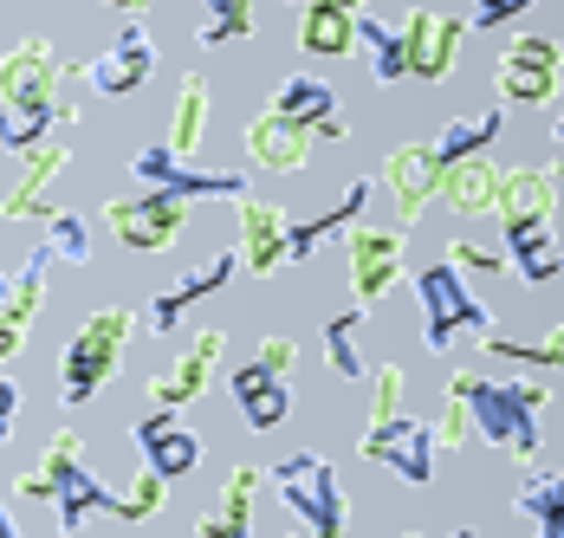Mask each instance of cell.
I'll list each match as a JSON object with an SVG mask.
<instances>
[{
	"label": "cell",
	"instance_id": "24",
	"mask_svg": "<svg viewBox=\"0 0 564 538\" xmlns=\"http://www.w3.org/2000/svg\"><path fill=\"white\" fill-rule=\"evenodd\" d=\"M500 227H525V220H552L558 215V189L552 169H500V202H494Z\"/></svg>",
	"mask_w": 564,
	"mask_h": 538
},
{
	"label": "cell",
	"instance_id": "30",
	"mask_svg": "<svg viewBox=\"0 0 564 538\" xmlns=\"http://www.w3.org/2000/svg\"><path fill=\"white\" fill-rule=\"evenodd\" d=\"M512 506L539 526V538H564V467H539V474H525L519 493H512Z\"/></svg>",
	"mask_w": 564,
	"mask_h": 538
},
{
	"label": "cell",
	"instance_id": "33",
	"mask_svg": "<svg viewBox=\"0 0 564 538\" xmlns=\"http://www.w3.org/2000/svg\"><path fill=\"white\" fill-rule=\"evenodd\" d=\"M357 324H364L357 305L325 324V364H332V377H338V383H364V377H370V364H364V351H357Z\"/></svg>",
	"mask_w": 564,
	"mask_h": 538
},
{
	"label": "cell",
	"instance_id": "16",
	"mask_svg": "<svg viewBox=\"0 0 564 538\" xmlns=\"http://www.w3.org/2000/svg\"><path fill=\"white\" fill-rule=\"evenodd\" d=\"M130 441H137L143 467H150V474H163L170 486L182 481V474H195V467H202V441H195V429H182L170 409H156V416L130 422Z\"/></svg>",
	"mask_w": 564,
	"mask_h": 538
},
{
	"label": "cell",
	"instance_id": "21",
	"mask_svg": "<svg viewBox=\"0 0 564 538\" xmlns=\"http://www.w3.org/2000/svg\"><path fill=\"white\" fill-rule=\"evenodd\" d=\"M227 396H234L240 422H247L253 434L280 429L285 416H292V389H285V377H273V370H260V364H240V370L227 377Z\"/></svg>",
	"mask_w": 564,
	"mask_h": 538
},
{
	"label": "cell",
	"instance_id": "23",
	"mask_svg": "<svg viewBox=\"0 0 564 538\" xmlns=\"http://www.w3.org/2000/svg\"><path fill=\"white\" fill-rule=\"evenodd\" d=\"M507 272H519L525 286H552L564 272V240L552 220H525L507 227Z\"/></svg>",
	"mask_w": 564,
	"mask_h": 538
},
{
	"label": "cell",
	"instance_id": "18",
	"mask_svg": "<svg viewBox=\"0 0 564 538\" xmlns=\"http://www.w3.org/2000/svg\"><path fill=\"white\" fill-rule=\"evenodd\" d=\"M234 220H240V267H253V279H273L285 267V220L280 202H234Z\"/></svg>",
	"mask_w": 564,
	"mask_h": 538
},
{
	"label": "cell",
	"instance_id": "25",
	"mask_svg": "<svg viewBox=\"0 0 564 538\" xmlns=\"http://www.w3.org/2000/svg\"><path fill=\"white\" fill-rule=\"evenodd\" d=\"M299 53L350 58L357 53V7H344V0H312V7H299Z\"/></svg>",
	"mask_w": 564,
	"mask_h": 538
},
{
	"label": "cell",
	"instance_id": "15",
	"mask_svg": "<svg viewBox=\"0 0 564 538\" xmlns=\"http://www.w3.org/2000/svg\"><path fill=\"white\" fill-rule=\"evenodd\" d=\"M58 53L53 40H20L13 53H7V78H0V98L7 105H33V110H58Z\"/></svg>",
	"mask_w": 564,
	"mask_h": 538
},
{
	"label": "cell",
	"instance_id": "50",
	"mask_svg": "<svg viewBox=\"0 0 564 538\" xmlns=\"http://www.w3.org/2000/svg\"><path fill=\"white\" fill-rule=\"evenodd\" d=\"M0 78H7V53H0Z\"/></svg>",
	"mask_w": 564,
	"mask_h": 538
},
{
	"label": "cell",
	"instance_id": "46",
	"mask_svg": "<svg viewBox=\"0 0 564 538\" xmlns=\"http://www.w3.org/2000/svg\"><path fill=\"white\" fill-rule=\"evenodd\" d=\"M558 85H564V78H558ZM552 137H564V98L552 105Z\"/></svg>",
	"mask_w": 564,
	"mask_h": 538
},
{
	"label": "cell",
	"instance_id": "34",
	"mask_svg": "<svg viewBox=\"0 0 564 538\" xmlns=\"http://www.w3.org/2000/svg\"><path fill=\"white\" fill-rule=\"evenodd\" d=\"M253 33H260V20H253L247 0H215V7L195 20V40H202V46H234V40H253Z\"/></svg>",
	"mask_w": 564,
	"mask_h": 538
},
{
	"label": "cell",
	"instance_id": "13",
	"mask_svg": "<svg viewBox=\"0 0 564 538\" xmlns=\"http://www.w3.org/2000/svg\"><path fill=\"white\" fill-rule=\"evenodd\" d=\"M383 189H390L395 215L422 220V208L442 195V157H435V143H395L390 157H383Z\"/></svg>",
	"mask_w": 564,
	"mask_h": 538
},
{
	"label": "cell",
	"instance_id": "10",
	"mask_svg": "<svg viewBox=\"0 0 564 538\" xmlns=\"http://www.w3.org/2000/svg\"><path fill=\"white\" fill-rule=\"evenodd\" d=\"M150 72H156V33L143 20H123V33L85 65V78H91L98 98H130L137 85H150Z\"/></svg>",
	"mask_w": 564,
	"mask_h": 538
},
{
	"label": "cell",
	"instance_id": "28",
	"mask_svg": "<svg viewBox=\"0 0 564 538\" xmlns=\"http://www.w3.org/2000/svg\"><path fill=\"white\" fill-rule=\"evenodd\" d=\"M435 202L454 208V215H494V202H500V169L487 157L454 162V169H442V195H435Z\"/></svg>",
	"mask_w": 564,
	"mask_h": 538
},
{
	"label": "cell",
	"instance_id": "29",
	"mask_svg": "<svg viewBox=\"0 0 564 538\" xmlns=\"http://www.w3.org/2000/svg\"><path fill=\"white\" fill-rule=\"evenodd\" d=\"M500 123H507V110H500V105H480V110H467V117H454L448 130L435 137V157H442V169L487 157V143L500 137Z\"/></svg>",
	"mask_w": 564,
	"mask_h": 538
},
{
	"label": "cell",
	"instance_id": "7",
	"mask_svg": "<svg viewBox=\"0 0 564 538\" xmlns=\"http://www.w3.org/2000/svg\"><path fill=\"white\" fill-rule=\"evenodd\" d=\"M558 78H564V53L545 33H519L507 53L494 58V85H500L507 105H552Z\"/></svg>",
	"mask_w": 564,
	"mask_h": 538
},
{
	"label": "cell",
	"instance_id": "39",
	"mask_svg": "<svg viewBox=\"0 0 564 538\" xmlns=\"http://www.w3.org/2000/svg\"><path fill=\"white\" fill-rule=\"evenodd\" d=\"M442 260H448V267L460 272V279H467V272H507V260H500L494 247H474V240H454Z\"/></svg>",
	"mask_w": 564,
	"mask_h": 538
},
{
	"label": "cell",
	"instance_id": "9",
	"mask_svg": "<svg viewBox=\"0 0 564 538\" xmlns=\"http://www.w3.org/2000/svg\"><path fill=\"white\" fill-rule=\"evenodd\" d=\"M344 260H350L357 312H370V305H383V292L402 279V234H390V227H350L344 234Z\"/></svg>",
	"mask_w": 564,
	"mask_h": 538
},
{
	"label": "cell",
	"instance_id": "17",
	"mask_svg": "<svg viewBox=\"0 0 564 538\" xmlns=\"http://www.w3.org/2000/svg\"><path fill=\"white\" fill-rule=\"evenodd\" d=\"M273 117H285V123H299V130H312L318 143H344L350 130H344L338 117V92L325 85V78H305V72H292L280 92H273Z\"/></svg>",
	"mask_w": 564,
	"mask_h": 538
},
{
	"label": "cell",
	"instance_id": "42",
	"mask_svg": "<svg viewBox=\"0 0 564 538\" xmlns=\"http://www.w3.org/2000/svg\"><path fill=\"white\" fill-rule=\"evenodd\" d=\"M195 538H253V526H234L221 513H202V519H195Z\"/></svg>",
	"mask_w": 564,
	"mask_h": 538
},
{
	"label": "cell",
	"instance_id": "35",
	"mask_svg": "<svg viewBox=\"0 0 564 538\" xmlns=\"http://www.w3.org/2000/svg\"><path fill=\"white\" fill-rule=\"evenodd\" d=\"M402 416H409V370L402 364H377L370 370V429L402 422Z\"/></svg>",
	"mask_w": 564,
	"mask_h": 538
},
{
	"label": "cell",
	"instance_id": "32",
	"mask_svg": "<svg viewBox=\"0 0 564 538\" xmlns=\"http://www.w3.org/2000/svg\"><path fill=\"white\" fill-rule=\"evenodd\" d=\"M202 130H208V78L188 72L182 92H175V117H170V150L175 157H195L202 150Z\"/></svg>",
	"mask_w": 564,
	"mask_h": 538
},
{
	"label": "cell",
	"instance_id": "45",
	"mask_svg": "<svg viewBox=\"0 0 564 538\" xmlns=\"http://www.w3.org/2000/svg\"><path fill=\"white\" fill-rule=\"evenodd\" d=\"M285 538H344V532H318V526H292Z\"/></svg>",
	"mask_w": 564,
	"mask_h": 538
},
{
	"label": "cell",
	"instance_id": "48",
	"mask_svg": "<svg viewBox=\"0 0 564 538\" xmlns=\"http://www.w3.org/2000/svg\"><path fill=\"white\" fill-rule=\"evenodd\" d=\"M402 538H435V532H402Z\"/></svg>",
	"mask_w": 564,
	"mask_h": 538
},
{
	"label": "cell",
	"instance_id": "27",
	"mask_svg": "<svg viewBox=\"0 0 564 538\" xmlns=\"http://www.w3.org/2000/svg\"><path fill=\"white\" fill-rule=\"evenodd\" d=\"M65 162H72V150H65V143H46V150H33V157H26V169H20V182L7 189L0 215H7V220L46 215V189H53L58 175H65Z\"/></svg>",
	"mask_w": 564,
	"mask_h": 538
},
{
	"label": "cell",
	"instance_id": "14",
	"mask_svg": "<svg viewBox=\"0 0 564 538\" xmlns=\"http://www.w3.org/2000/svg\"><path fill=\"white\" fill-rule=\"evenodd\" d=\"M221 351H227V331H221V324H208V331L175 357L163 377H150V402H156V409H170V416H175V409H188V402L208 389L215 364H221Z\"/></svg>",
	"mask_w": 564,
	"mask_h": 538
},
{
	"label": "cell",
	"instance_id": "1",
	"mask_svg": "<svg viewBox=\"0 0 564 538\" xmlns=\"http://www.w3.org/2000/svg\"><path fill=\"white\" fill-rule=\"evenodd\" d=\"M448 402H460V409H467L474 441L507 448V454H519V461H539L545 383H532V377L494 383V377H474V370H454V377H448Z\"/></svg>",
	"mask_w": 564,
	"mask_h": 538
},
{
	"label": "cell",
	"instance_id": "20",
	"mask_svg": "<svg viewBox=\"0 0 564 538\" xmlns=\"http://www.w3.org/2000/svg\"><path fill=\"white\" fill-rule=\"evenodd\" d=\"M312 130H299V123H285L273 110H260L253 123H247V157L253 169H273V175H299L305 162H312Z\"/></svg>",
	"mask_w": 564,
	"mask_h": 538
},
{
	"label": "cell",
	"instance_id": "44",
	"mask_svg": "<svg viewBox=\"0 0 564 538\" xmlns=\"http://www.w3.org/2000/svg\"><path fill=\"white\" fill-rule=\"evenodd\" d=\"M20 344H26V324L0 319V364H7V357H13V351H20Z\"/></svg>",
	"mask_w": 564,
	"mask_h": 538
},
{
	"label": "cell",
	"instance_id": "19",
	"mask_svg": "<svg viewBox=\"0 0 564 538\" xmlns=\"http://www.w3.org/2000/svg\"><path fill=\"white\" fill-rule=\"evenodd\" d=\"M234 272H240V247L215 254L208 267L182 272L170 292H156V299H150V331H156V337H163V331H175V324H182V312H188V305H202V299H215L227 279H234Z\"/></svg>",
	"mask_w": 564,
	"mask_h": 538
},
{
	"label": "cell",
	"instance_id": "11",
	"mask_svg": "<svg viewBox=\"0 0 564 538\" xmlns=\"http://www.w3.org/2000/svg\"><path fill=\"white\" fill-rule=\"evenodd\" d=\"M364 461L390 467L395 481H409V486H429V481H435V429H429V422H415V416L383 422V429L364 434Z\"/></svg>",
	"mask_w": 564,
	"mask_h": 538
},
{
	"label": "cell",
	"instance_id": "6",
	"mask_svg": "<svg viewBox=\"0 0 564 538\" xmlns=\"http://www.w3.org/2000/svg\"><path fill=\"white\" fill-rule=\"evenodd\" d=\"M130 175H137L143 189H156V195H182V202H202V195H215V202H247V175H240V169H195L188 157H175L170 143H143V150L130 157Z\"/></svg>",
	"mask_w": 564,
	"mask_h": 538
},
{
	"label": "cell",
	"instance_id": "12",
	"mask_svg": "<svg viewBox=\"0 0 564 538\" xmlns=\"http://www.w3.org/2000/svg\"><path fill=\"white\" fill-rule=\"evenodd\" d=\"M402 33H409V78L435 85V78H448L454 72V53H460L467 20L448 13V7H415V13L402 20Z\"/></svg>",
	"mask_w": 564,
	"mask_h": 538
},
{
	"label": "cell",
	"instance_id": "38",
	"mask_svg": "<svg viewBox=\"0 0 564 538\" xmlns=\"http://www.w3.org/2000/svg\"><path fill=\"white\" fill-rule=\"evenodd\" d=\"M260 481L267 474H253V467H234L227 474V486H221V519H234V526H253V499H260Z\"/></svg>",
	"mask_w": 564,
	"mask_h": 538
},
{
	"label": "cell",
	"instance_id": "2",
	"mask_svg": "<svg viewBox=\"0 0 564 538\" xmlns=\"http://www.w3.org/2000/svg\"><path fill=\"white\" fill-rule=\"evenodd\" d=\"M20 499H53L58 532L65 538L85 532L91 513H111L117 519V506H123V493H111V486L85 467V441H78V429H58L53 441H46V454L20 474Z\"/></svg>",
	"mask_w": 564,
	"mask_h": 538
},
{
	"label": "cell",
	"instance_id": "47",
	"mask_svg": "<svg viewBox=\"0 0 564 538\" xmlns=\"http://www.w3.org/2000/svg\"><path fill=\"white\" fill-rule=\"evenodd\" d=\"M0 538H20V526H13V513L0 506Z\"/></svg>",
	"mask_w": 564,
	"mask_h": 538
},
{
	"label": "cell",
	"instance_id": "43",
	"mask_svg": "<svg viewBox=\"0 0 564 538\" xmlns=\"http://www.w3.org/2000/svg\"><path fill=\"white\" fill-rule=\"evenodd\" d=\"M13 416H20V383H13V377H0V441L13 434Z\"/></svg>",
	"mask_w": 564,
	"mask_h": 538
},
{
	"label": "cell",
	"instance_id": "4",
	"mask_svg": "<svg viewBox=\"0 0 564 538\" xmlns=\"http://www.w3.org/2000/svg\"><path fill=\"white\" fill-rule=\"evenodd\" d=\"M415 299H422V337H429L435 357H448L454 337H487V324H494V312L474 299V286L448 260L415 272Z\"/></svg>",
	"mask_w": 564,
	"mask_h": 538
},
{
	"label": "cell",
	"instance_id": "37",
	"mask_svg": "<svg viewBox=\"0 0 564 538\" xmlns=\"http://www.w3.org/2000/svg\"><path fill=\"white\" fill-rule=\"evenodd\" d=\"M163 506H170V481H163V474H150V467H137V481L123 486L117 519H123V526H143V519H156Z\"/></svg>",
	"mask_w": 564,
	"mask_h": 538
},
{
	"label": "cell",
	"instance_id": "40",
	"mask_svg": "<svg viewBox=\"0 0 564 538\" xmlns=\"http://www.w3.org/2000/svg\"><path fill=\"white\" fill-rule=\"evenodd\" d=\"M532 0H487V7H474V13H460L467 20V33H494V26H507L512 13H525Z\"/></svg>",
	"mask_w": 564,
	"mask_h": 538
},
{
	"label": "cell",
	"instance_id": "5",
	"mask_svg": "<svg viewBox=\"0 0 564 538\" xmlns=\"http://www.w3.org/2000/svg\"><path fill=\"white\" fill-rule=\"evenodd\" d=\"M267 481H273V493L285 499L292 526L344 532V486H338V467H332L325 454H285Z\"/></svg>",
	"mask_w": 564,
	"mask_h": 538
},
{
	"label": "cell",
	"instance_id": "49",
	"mask_svg": "<svg viewBox=\"0 0 564 538\" xmlns=\"http://www.w3.org/2000/svg\"><path fill=\"white\" fill-rule=\"evenodd\" d=\"M448 538H480V532H448Z\"/></svg>",
	"mask_w": 564,
	"mask_h": 538
},
{
	"label": "cell",
	"instance_id": "36",
	"mask_svg": "<svg viewBox=\"0 0 564 538\" xmlns=\"http://www.w3.org/2000/svg\"><path fill=\"white\" fill-rule=\"evenodd\" d=\"M40 247H46L53 260H65V267H85V260H91V227L72 215V208H53V215H46V240H40Z\"/></svg>",
	"mask_w": 564,
	"mask_h": 538
},
{
	"label": "cell",
	"instance_id": "41",
	"mask_svg": "<svg viewBox=\"0 0 564 538\" xmlns=\"http://www.w3.org/2000/svg\"><path fill=\"white\" fill-rule=\"evenodd\" d=\"M253 364H260V370H273V377H285V370L299 364V344L273 331V337H260V351H253Z\"/></svg>",
	"mask_w": 564,
	"mask_h": 538
},
{
	"label": "cell",
	"instance_id": "8",
	"mask_svg": "<svg viewBox=\"0 0 564 538\" xmlns=\"http://www.w3.org/2000/svg\"><path fill=\"white\" fill-rule=\"evenodd\" d=\"M105 220H111V234L130 247V254H163V247H175V234H182V220H188V202H182V195L143 189V195H117V202H105Z\"/></svg>",
	"mask_w": 564,
	"mask_h": 538
},
{
	"label": "cell",
	"instance_id": "31",
	"mask_svg": "<svg viewBox=\"0 0 564 538\" xmlns=\"http://www.w3.org/2000/svg\"><path fill=\"white\" fill-rule=\"evenodd\" d=\"M72 117V105H58V110H33V105H7L0 98V150H13V157H33V150H46L53 137V123H65Z\"/></svg>",
	"mask_w": 564,
	"mask_h": 538
},
{
	"label": "cell",
	"instance_id": "26",
	"mask_svg": "<svg viewBox=\"0 0 564 538\" xmlns=\"http://www.w3.org/2000/svg\"><path fill=\"white\" fill-rule=\"evenodd\" d=\"M357 46L370 53L377 85H402L409 78V33H402V20L377 13V7H357Z\"/></svg>",
	"mask_w": 564,
	"mask_h": 538
},
{
	"label": "cell",
	"instance_id": "22",
	"mask_svg": "<svg viewBox=\"0 0 564 538\" xmlns=\"http://www.w3.org/2000/svg\"><path fill=\"white\" fill-rule=\"evenodd\" d=\"M364 208H370V182L357 175L350 189L338 195V208H325L318 220H292V234H285V267H299V260H312L332 234H350V227H364Z\"/></svg>",
	"mask_w": 564,
	"mask_h": 538
},
{
	"label": "cell",
	"instance_id": "3",
	"mask_svg": "<svg viewBox=\"0 0 564 538\" xmlns=\"http://www.w3.org/2000/svg\"><path fill=\"white\" fill-rule=\"evenodd\" d=\"M130 331H137V319H130L123 305H105V312H91V319L72 331V344H65V357H58V402H65V409H85V402L117 377Z\"/></svg>",
	"mask_w": 564,
	"mask_h": 538
}]
</instances>
